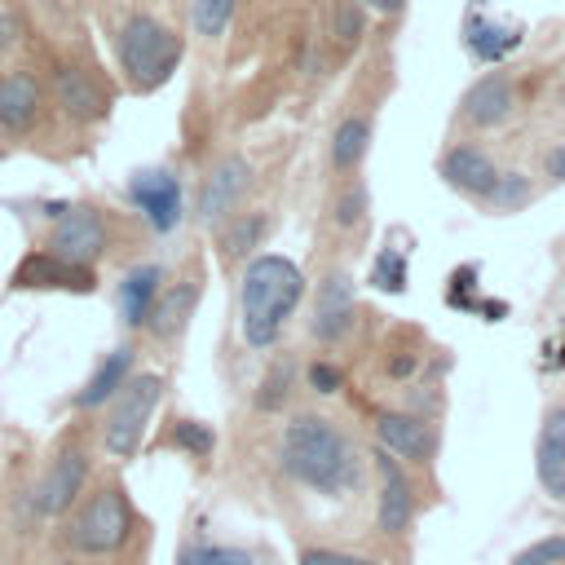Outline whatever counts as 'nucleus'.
<instances>
[{"label": "nucleus", "instance_id": "1", "mask_svg": "<svg viewBox=\"0 0 565 565\" xmlns=\"http://www.w3.org/2000/svg\"><path fill=\"white\" fill-rule=\"evenodd\" d=\"M278 463L291 481L318 494H349L362 481V455L358 446L327 419V415H296L282 428Z\"/></svg>", "mask_w": 565, "mask_h": 565}, {"label": "nucleus", "instance_id": "2", "mask_svg": "<svg viewBox=\"0 0 565 565\" xmlns=\"http://www.w3.org/2000/svg\"><path fill=\"white\" fill-rule=\"evenodd\" d=\"M305 296V274L287 256H252L238 282V309H243V340L252 349H269L282 331V322L296 313Z\"/></svg>", "mask_w": 565, "mask_h": 565}, {"label": "nucleus", "instance_id": "3", "mask_svg": "<svg viewBox=\"0 0 565 565\" xmlns=\"http://www.w3.org/2000/svg\"><path fill=\"white\" fill-rule=\"evenodd\" d=\"M181 53H185L181 35L150 13H128L115 31V57L132 93H154L159 84H168Z\"/></svg>", "mask_w": 565, "mask_h": 565}, {"label": "nucleus", "instance_id": "4", "mask_svg": "<svg viewBox=\"0 0 565 565\" xmlns=\"http://www.w3.org/2000/svg\"><path fill=\"white\" fill-rule=\"evenodd\" d=\"M159 393H163V375H154V371L124 380V388L115 393V406H110V415H106V433H102V441H106V450H110L115 459L137 455L141 433H146V424H150V411L159 406Z\"/></svg>", "mask_w": 565, "mask_h": 565}, {"label": "nucleus", "instance_id": "5", "mask_svg": "<svg viewBox=\"0 0 565 565\" xmlns=\"http://www.w3.org/2000/svg\"><path fill=\"white\" fill-rule=\"evenodd\" d=\"M132 534V508H128V494L119 486H102L84 508L79 516L71 521V543L88 556H106V552H119Z\"/></svg>", "mask_w": 565, "mask_h": 565}, {"label": "nucleus", "instance_id": "6", "mask_svg": "<svg viewBox=\"0 0 565 565\" xmlns=\"http://www.w3.org/2000/svg\"><path fill=\"white\" fill-rule=\"evenodd\" d=\"M106 247H110V225L88 203H66L53 216V230L44 243V252H53L57 260H71V265H93Z\"/></svg>", "mask_w": 565, "mask_h": 565}, {"label": "nucleus", "instance_id": "7", "mask_svg": "<svg viewBox=\"0 0 565 565\" xmlns=\"http://www.w3.org/2000/svg\"><path fill=\"white\" fill-rule=\"evenodd\" d=\"M375 477H380V494H375V525L384 534H406L415 521V486L402 472V463L380 446L375 450Z\"/></svg>", "mask_w": 565, "mask_h": 565}, {"label": "nucleus", "instance_id": "8", "mask_svg": "<svg viewBox=\"0 0 565 565\" xmlns=\"http://www.w3.org/2000/svg\"><path fill=\"white\" fill-rule=\"evenodd\" d=\"M353 313H358V282H353L349 269H331V274L318 282L309 331L331 344V340H340V335L353 327Z\"/></svg>", "mask_w": 565, "mask_h": 565}, {"label": "nucleus", "instance_id": "9", "mask_svg": "<svg viewBox=\"0 0 565 565\" xmlns=\"http://www.w3.org/2000/svg\"><path fill=\"white\" fill-rule=\"evenodd\" d=\"M516 110V84H512V75L508 71H486L481 79H472L468 88H463V97H459V115H463V124H472V128H499L508 115Z\"/></svg>", "mask_w": 565, "mask_h": 565}, {"label": "nucleus", "instance_id": "10", "mask_svg": "<svg viewBox=\"0 0 565 565\" xmlns=\"http://www.w3.org/2000/svg\"><path fill=\"white\" fill-rule=\"evenodd\" d=\"M252 185V163L243 159V154H225L207 177H203V185H199V216L212 225V221H225L234 207H238V199H243V190Z\"/></svg>", "mask_w": 565, "mask_h": 565}, {"label": "nucleus", "instance_id": "11", "mask_svg": "<svg viewBox=\"0 0 565 565\" xmlns=\"http://www.w3.org/2000/svg\"><path fill=\"white\" fill-rule=\"evenodd\" d=\"M128 194H132V203L141 207V216H146L159 234L177 230V221H181V181H177L168 168H146V172H137L132 185H128Z\"/></svg>", "mask_w": 565, "mask_h": 565}, {"label": "nucleus", "instance_id": "12", "mask_svg": "<svg viewBox=\"0 0 565 565\" xmlns=\"http://www.w3.org/2000/svg\"><path fill=\"white\" fill-rule=\"evenodd\" d=\"M84 481H88V455H84L79 446H66V450L53 459V468L44 472L40 490H35V512H44V516L66 512V508L79 499Z\"/></svg>", "mask_w": 565, "mask_h": 565}, {"label": "nucleus", "instance_id": "13", "mask_svg": "<svg viewBox=\"0 0 565 565\" xmlns=\"http://www.w3.org/2000/svg\"><path fill=\"white\" fill-rule=\"evenodd\" d=\"M53 97H57V106L71 115V119H102L106 110H110V93L102 88V79L93 75V71H84V66H57V75H53Z\"/></svg>", "mask_w": 565, "mask_h": 565}, {"label": "nucleus", "instance_id": "14", "mask_svg": "<svg viewBox=\"0 0 565 565\" xmlns=\"http://www.w3.org/2000/svg\"><path fill=\"white\" fill-rule=\"evenodd\" d=\"M40 106H44V88H40L35 71H22L18 66V71H4L0 75V132L22 137L35 124Z\"/></svg>", "mask_w": 565, "mask_h": 565}, {"label": "nucleus", "instance_id": "15", "mask_svg": "<svg viewBox=\"0 0 565 565\" xmlns=\"http://www.w3.org/2000/svg\"><path fill=\"white\" fill-rule=\"evenodd\" d=\"M93 265H71L57 260L53 252H31L26 260H18L13 269V287H66V291H93Z\"/></svg>", "mask_w": 565, "mask_h": 565}, {"label": "nucleus", "instance_id": "16", "mask_svg": "<svg viewBox=\"0 0 565 565\" xmlns=\"http://www.w3.org/2000/svg\"><path fill=\"white\" fill-rule=\"evenodd\" d=\"M534 472L552 499L565 503V402H556L543 424H539V446H534Z\"/></svg>", "mask_w": 565, "mask_h": 565}, {"label": "nucleus", "instance_id": "17", "mask_svg": "<svg viewBox=\"0 0 565 565\" xmlns=\"http://www.w3.org/2000/svg\"><path fill=\"white\" fill-rule=\"evenodd\" d=\"M437 172H441L446 185H455V190H463V194H472V199H486L490 185L499 181V168H494V159H490L481 146H450V150L441 154Z\"/></svg>", "mask_w": 565, "mask_h": 565}, {"label": "nucleus", "instance_id": "18", "mask_svg": "<svg viewBox=\"0 0 565 565\" xmlns=\"http://www.w3.org/2000/svg\"><path fill=\"white\" fill-rule=\"evenodd\" d=\"M375 437L388 455L397 459H411V463H424L433 455V428L424 415H406V411H384L375 419Z\"/></svg>", "mask_w": 565, "mask_h": 565}, {"label": "nucleus", "instance_id": "19", "mask_svg": "<svg viewBox=\"0 0 565 565\" xmlns=\"http://www.w3.org/2000/svg\"><path fill=\"white\" fill-rule=\"evenodd\" d=\"M194 305H199V282H194V278H181V282H172V287H159V296H154V305H150V313H146V327H150L159 340H172V335L190 322Z\"/></svg>", "mask_w": 565, "mask_h": 565}, {"label": "nucleus", "instance_id": "20", "mask_svg": "<svg viewBox=\"0 0 565 565\" xmlns=\"http://www.w3.org/2000/svg\"><path fill=\"white\" fill-rule=\"evenodd\" d=\"M159 287H163V269L159 265H137V269L124 274V282H119V309H124V322L128 327H146V313H150Z\"/></svg>", "mask_w": 565, "mask_h": 565}, {"label": "nucleus", "instance_id": "21", "mask_svg": "<svg viewBox=\"0 0 565 565\" xmlns=\"http://www.w3.org/2000/svg\"><path fill=\"white\" fill-rule=\"evenodd\" d=\"M366 150H371V115H344L340 128L331 132V168L335 172H358Z\"/></svg>", "mask_w": 565, "mask_h": 565}, {"label": "nucleus", "instance_id": "22", "mask_svg": "<svg viewBox=\"0 0 565 565\" xmlns=\"http://www.w3.org/2000/svg\"><path fill=\"white\" fill-rule=\"evenodd\" d=\"M128 375H132V349L124 344V349L106 353V362L93 371V380L84 384V393L75 397V406H102V402H110V397L124 388Z\"/></svg>", "mask_w": 565, "mask_h": 565}, {"label": "nucleus", "instance_id": "23", "mask_svg": "<svg viewBox=\"0 0 565 565\" xmlns=\"http://www.w3.org/2000/svg\"><path fill=\"white\" fill-rule=\"evenodd\" d=\"M265 230H269V216H265V212H243V216H234V221L221 230V252H225V256H247L252 247H260Z\"/></svg>", "mask_w": 565, "mask_h": 565}, {"label": "nucleus", "instance_id": "24", "mask_svg": "<svg viewBox=\"0 0 565 565\" xmlns=\"http://www.w3.org/2000/svg\"><path fill=\"white\" fill-rule=\"evenodd\" d=\"M463 40H468V49H472V57L477 62H499L512 44H516V35H503L499 26H490V22H481L477 13H468V26H463Z\"/></svg>", "mask_w": 565, "mask_h": 565}, {"label": "nucleus", "instance_id": "25", "mask_svg": "<svg viewBox=\"0 0 565 565\" xmlns=\"http://www.w3.org/2000/svg\"><path fill=\"white\" fill-rule=\"evenodd\" d=\"M366 4L362 0H335V9H331V35H335V44L344 49V53H353L358 44H362V35H366Z\"/></svg>", "mask_w": 565, "mask_h": 565}, {"label": "nucleus", "instance_id": "26", "mask_svg": "<svg viewBox=\"0 0 565 565\" xmlns=\"http://www.w3.org/2000/svg\"><path fill=\"white\" fill-rule=\"evenodd\" d=\"M486 199H490L494 212H516V207H525L534 199V190H530V177L525 172H499V181L490 185Z\"/></svg>", "mask_w": 565, "mask_h": 565}, {"label": "nucleus", "instance_id": "27", "mask_svg": "<svg viewBox=\"0 0 565 565\" xmlns=\"http://www.w3.org/2000/svg\"><path fill=\"white\" fill-rule=\"evenodd\" d=\"M234 9H238V0H194V9H190V18H194V35H203V40L225 35Z\"/></svg>", "mask_w": 565, "mask_h": 565}, {"label": "nucleus", "instance_id": "28", "mask_svg": "<svg viewBox=\"0 0 565 565\" xmlns=\"http://www.w3.org/2000/svg\"><path fill=\"white\" fill-rule=\"evenodd\" d=\"M291 358H278L274 366H269V375L260 380V393H256V406L260 411H278L282 402H287V393H291Z\"/></svg>", "mask_w": 565, "mask_h": 565}, {"label": "nucleus", "instance_id": "29", "mask_svg": "<svg viewBox=\"0 0 565 565\" xmlns=\"http://www.w3.org/2000/svg\"><path fill=\"white\" fill-rule=\"evenodd\" d=\"M172 446H181L185 455H212V446H216V433L207 428V424H199V419H177V428H172Z\"/></svg>", "mask_w": 565, "mask_h": 565}, {"label": "nucleus", "instance_id": "30", "mask_svg": "<svg viewBox=\"0 0 565 565\" xmlns=\"http://www.w3.org/2000/svg\"><path fill=\"white\" fill-rule=\"evenodd\" d=\"M512 565H565V534L534 539L530 547H521V552L512 556Z\"/></svg>", "mask_w": 565, "mask_h": 565}, {"label": "nucleus", "instance_id": "31", "mask_svg": "<svg viewBox=\"0 0 565 565\" xmlns=\"http://www.w3.org/2000/svg\"><path fill=\"white\" fill-rule=\"evenodd\" d=\"M366 216V185L362 181H349L340 194H335V225H362Z\"/></svg>", "mask_w": 565, "mask_h": 565}, {"label": "nucleus", "instance_id": "32", "mask_svg": "<svg viewBox=\"0 0 565 565\" xmlns=\"http://www.w3.org/2000/svg\"><path fill=\"white\" fill-rule=\"evenodd\" d=\"M181 565H256L252 552L238 547H190L181 552Z\"/></svg>", "mask_w": 565, "mask_h": 565}, {"label": "nucleus", "instance_id": "33", "mask_svg": "<svg viewBox=\"0 0 565 565\" xmlns=\"http://www.w3.org/2000/svg\"><path fill=\"white\" fill-rule=\"evenodd\" d=\"M375 287L380 291H402L406 287V260H402V252H384L375 260Z\"/></svg>", "mask_w": 565, "mask_h": 565}, {"label": "nucleus", "instance_id": "34", "mask_svg": "<svg viewBox=\"0 0 565 565\" xmlns=\"http://www.w3.org/2000/svg\"><path fill=\"white\" fill-rule=\"evenodd\" d=\"M300 565H375V561L353 556V552H340V547H305L300 552Z\"/></svg>", "mask_w": 565, "mask_h": 565}, {"label": "nucleus", "instance_id": "35", "mask_svg": "<svg viewBox=\"0 0 565 565\" xmlns=\"http://www.w3.org/2000/svg\"><path fill=\"white\" fill-rule=\"evenodd\" d=\"M309 384H313L318 393H335V388L344 384V375H340V366H331V362H313V366H309Z\"/></svg>", "mask_w": 565, "mask_h": 565}, {"label": "nucleus", "instance_id": "36", "mask_svg": "<svg viewBox=\"0 0 565 565\" xmlns=\"http://www.w3.org/2000/svg\"><path fill=\"white\" fill-rule=\"evenodd\" d=\"M18 31H22V22H18V13H0V49H9V44H18Z\"/></svg>", "mask_w": 565, "mask_h": 565}, {"label": "nucleus", "instance_id": "37", "mask_svg": "<svg viewBox=\"0 0 565 565\" xmlns=\"http://www.w3.org/2000/svg\"><path fill=\"white\" fill-rule=\"evenodd\" d=\"M371 13H380V18H397L402 9H406V0H362Z\"/></svg>", "mask_w": 565, "mask_h": 565}, {"label": "nucleus", "instance_id": "38", "mask_svg": "<svg viewBox=\"0 0 565 565\" xmlns=\"http://www.w3.org/2000/svg\"><path fill=\"white\" fill-rule=\"evenodd\" d=\"M547 177H552V181H565V146H556V150L547 154Z\"/></svg>", "mask_w": 565, "mask_h": 565}, {"label": "nucleus", "instance_id": "39", "mask_svg": "<svg viewBox=\"0 0 565 565\" xmlns=\"http://www.w3.org/2000/svg\"><path fill=\"white\" fill-rule=\"evenodd\" d=\"M53 565H75V561H53Z\"/></svg>", "mask_w": 565, "mask_h": 565}, {"label": "nucleus", "instance_id": "40", "mask_svg": "<svg viewBox=\"0 0 565 565\" xmlns=\"http://www.w3.org/2000/svg\"><path fill=\"white\" fill-rule=\"evenodd\" d=\"M561 93H565V79H561Z\"/></svg>", "mask_w": 565, "mask_h": 565}]
</instances>
